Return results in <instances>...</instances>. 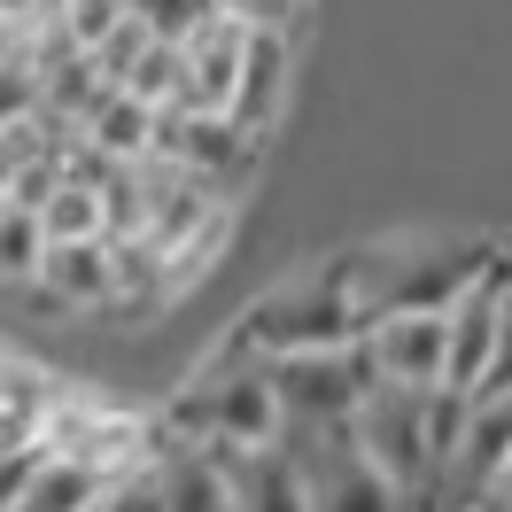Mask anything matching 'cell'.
I'll use <instances>...</instances> for the list:
<instances>
[{
    "instance_id": "ffe728a7",
    "label": "cell",
    "mask_w": 512,
    "mask_h": 512,
    "mask_svg": "<svg viewBox=\"0 0 512 512\" xmlns=\"http://www.w3.org/2000/svg\"><path fill=\"white\" fill-rule=\"evenodd\" d=\"M16 55H24V24H16V16H0V63H16Z\"/></svg>"
},
{
    "instance_id": "4fadbf2b",
    "label": "cell",
    "mask_w": 512,
    "mask_h": 512,
    "mask_svg": "<svg viewBox=\"0 0 512 512\" xmlns=\"http://www.w3.org/2000/svg\"><path fill=\"white\" fill-rule=\"evenodd\" d=\"M125 94L148 101V109H187V47L179 39H148L125 78Z\"/></svg>"
},
{
    "instance_id": "3957f363",
    "label": "cell",
    "mask_w": 512,
    "mask_h": 512,
    "mask_svg": "<svg viewBox=\"0 0 512 512\" xmlns=\"http://www.w3.org/2000/svg\"><path fill=\"white\" fill-rule=\"evenodd\" d=\"M202 373H210V396H218V443L272 450L288 435V404H280V381H272V357H249L225 334V350L210 357Z\"/></svg>"
},
{
    "instance_id": "e0dca14e",
    "label": "cell",
    "mask_w": 512,
    "mask_h": 512,
    "mask_svg": "<svg viewBox=\"0 0 512 512\" xmlns=\"http://www.w3.org/2000/svg\"><path fill=\"white\" fill-rule=\"evenodd\" d=\"M125 8H132V16H140V24H148L156 39H187L202 16H218L210 0H125Z\"/></svg>"
},
{
    "instance_id": "ac0fdd59",
    "label": "cell",
    "mask_w": 512,
    "mask_h": 512,
    "mask_svg": "<svg viewBox=\"0 0 512 512\" xmlns=\"http://www.w3.org/2000/svg\"><path fill=\"white\" fill-rule=\"evenodd\" d=\"M474 396H512V295H505V311H497V350H489V373H481Z\"/></svg>"
},
{
    "instance_id": "ba28073f",
    "label": "cell",
    "mask_w": 512,
    "mask_h": 512,
    "mask_svg": "<svg viewBox=\"0 0 512 512\" xmlns=\"http://www.w3.org/2000/svg\"><path fill=\"white\" fill-rule=\"evenodd\" d=\"M512 458V396H466V435H458V458H450V497L474 505L497 489Z\"/></svg>"
},
{
    "instance_id": "5bb4252c",
    "label": "cell",
    "mask_w": 512,
    "mask_h": 512,
    "mask_svg": "<svg viewBox=\"0 0 512 512\" xmlns=\"http://www.w3.org/2000/svg\"><path fill=\"white\" fill-rule=\"evenodd\" d=\"M39 225H47V241H109L101 187H86V179H63V187H55V202L39 210Z\"/></svg>"
},
{
    "instance_id": "d4e9b609",
    "label": "cell",
    "mask_w": 512,
    "mask_h": 512,
    "mask_svg": "<svg viewBox=\"0 0 512 512\" xmlns=\"http://www.w3.org/2000/svg\"><path fill=\"white\" fill-rule=\"evenodd\" d=\"M210 8H233V16H241V0H210Z\"/></svg>"
},
{
    "instance_id": "8992f818",
    "label": "cell",
    "mask_w": 512,
    "mask_h": 512,
    "mask_svg": "<svg viewBox=\"0 0 512 512\" xmlns=\"http://www.w3.org/2000/svg\"><path fill=\"white\" fill-rule=\"evenodd\" d=\"M202 450L225 466V481H233V505H241V512H311V481H303V466H295L288 443H272V450L202 443Z\"/></svg>"
},
{
    "instance_id": "44dd1931",
    "label": "cell",
    "mask_w": 512,
    "mask_h": 512,
    "mask_svg": "<svg viewBox=\"0 0 512 512\" xmlns=\"http://www.w3.org/2000/svg\"><path fill=\"white\" fill-rule=\"evenodd\" d=\"M39 8H47V0H0V16H16V24H32Z\"/></svg>"
},
{
    "instance_id": "2e32d148",
    "label": "cell",
    "mask_w": 512,
    "mask_h": 512,
    "mask_svg": "<svg viewBox=\"0 0 512 512\" xmlns=\"http://www.w3.org/2000/svg\"><path fill=\"white\" fill-rule=\"evenodd\" d=\"M125 16H132L125 0H55V24H63V39H70V47H86V55H94L101 39L125 24Z\"/></svg>"
},
{
    "instance_id": "52a82bcc",
    "label": "cell",
    "mask_w": 512,
    "mask_h": 512,
    "mask_svg": "<svg viewBox=\"0 0 512 512\" xmlns=\"http://www.w3.org/2000/svg\"><path fill=\"white\" fill-rule=\"evenodd\" d=\"M373 350H381V373L396 388H443L450 326L435 311H388V319H373Z\"/></svg>"
},
{
    "instance_id": "30bf717a",
    "label": "cell",
    "mask_w": 512,
    "mask_h": 512,
    "mask_svg": "<svg viewBox=\"0 0 512 512\" xmlns=\"http://www.w3.org/2000/svg\"><path fill=\"white\" fill-rule=\"evenodd\" d=\"M156 505L163 512H241L233 505V481L202 443H171L156 466Z\"/></svg>"
},
{
    "instance_id": "603a6c76",
    "label": "cell",
    "mask_w": 512,
    "mask_h": 512,
    "mask_svg": "<svg viewBox=\"0 0 512 512\" xmlns=\"http://www.w3.org/2000/svg\"><path fill=\"white\" fill-rule=\"evenodd\" d=\"M497 497H505V505H512V458H505V474H497Z\"/></svg>"
},
{
    "instance_id": "cb8c5ba5",
    "label": "cell",
    "mask_w": 512,
    "mask_h": 512,
    "mask_svg": "<svg viewBox=\"0 0 512 512\" xmlns=\"http://www.w3.org/2000/svg\"><path fill=\"white\" fill-rule=\"evenodd\" d=\"M16 450H24V443H8V435H0V466H8V458H16Z\"/></svg>"
},
{
    "instance_id": "7c38bea8",
    "label": "cell",
    "mask_w": 512,
    "mask_h": 512,
    "mask_svg": "<svg viewBox=\"0 0 512 512\" xmlns=\"http://www.w3.org/2000/svg\"><path fill=\"white\" fill-rule=\"evenodd\" d=\"M86 140L117 163H148V140H156V109L132 94H101L94 117H86Z\"/></svg>"
},
{
    "instance_id": "8fae6325",
    "label": "cell",
    "mask_w": 512,
    "mask_h": 512,
    "mask_svg": "<svg viewBox=\"0 0 512 512\" xmlns=\"http://www.w3.org/2000/svg\"><path fill=\"white\" fill-rule=\"evenodd\" d=\"M109 489H117L109 474L78 466V458H55V450H39L32 481L16 489V505H8V512H94L101 497H109Z\"/></svg>"
},
{
    "instance_id": "9a60e30c",
    "label": "cell",
    "mask_w": 512,
    "mask_h": 512,
    "mask_svg": "<svg viewBox=\"0 0 512 512\" xmlns=\"http://www.w3.org/2000/svg\"><path fill=\"white\" fill-rule=\"evenodd\" d=\"M39 256H47V225L0 202V280H39Z\"/></svg>"
},
{
    "instance_id": "9c48e42d",
    "label": "cell",
    "mask_w": 512,
    "mask_h": 512,
    "mask_svg": "<svg viewBox=\"0 0 512 512\" xmlns=\"http://www.w3.org/2000/svg\"><path fill=\"white\" fill-rule=\"evenodd\" d=\"M32 288L47 295V303H63V311H109V303H117L109 241H47Z\"/></svg>"
},
{
    "instance_id": "5b68a950",
    "label": "cell",
    "mask_w": 512,
    "mask_h": 512,
    "mask_svg": "<svg viewBox=\"0 0 512 512\" xmlns=\"http://www.w3.org/2000/svg\"><path fill=\"white\" fill-rule=\"evenodd\" d=\"M272 381H280V404H288V427H350L357 419V381L342 350H303V357H272Z\"/></svg>"
},
{
    "instance_id": "d6986e66",
    "label": "cell",
    "mask_w": 512,
    "mask_h": 512,
    "mask_svg": "<svg viewBox=\"0 0 512 512\" xmlns=\"http://www.w3.org/2000/svg\"><path fill=\"white\" fill-rule=\"evenodd\" d=\"M295 8H303V0H241V24H256V32H295Z\"/></svg>"
},
{
    "instance_id": "7402d4cb",
    "label": "cell",
    "mask_w": 512,
    "mask_h": 512,
    "mask_svg": "<svg viewBox=\"0 0 512 512\" xmlns=\"http://www.w3.org/2000/svg\"><path fill=\"white\" fill-rule=\"evenodd\" d=\"M450 512H512V505L497 497V489H489V497H474V505H450Z\"/></svg>"
},
{
    "instance_id": "6da1fadb",
    "label": "cell",
    "mask_w": 512,
    "mask_h": 512,
    "mask_svg": "<svg viewBox=\"0 0 512 512\" xmlns=\"http://www.w3.org/2000/svg\"><path fill=\"white\" fill-rule=\"evenodd\" d=\"M373 326V311L357 303L350 272H342V256L326 264V272H311V280H295V288L264 295L249 319L233 326V342L249 357H303V350H342V342H357Z\"/></svg>"
},
{
    "instance_id": "277c9868",
    "label": "cell",
    "mask_w": 512,
    "mask_h": 512,
    "mask_svg": "<svg viewBox=\"0 0 512 512\" xmlns=\"http://www.w3.org/2000/svg\"><path fill=\"white\" fill-rule=\"evenodd\" d=\"M187 109H210V117H233L241 109V63H249V24L218 8V16H202L187 39Z\"/></svg>"
},
{
    "instance_id": "7a4b0ae2",
    "label": "cell",
    "mask_w": 512,
    "mask_h": 512,
    "mask_svg": "<svg viewBox=\"0 0 512 512\" xmlns=\"http://www.w3.org/2000/svg\"><path fill=\"white\" fill-rule=\"evenodd\" d=\"M280 443L295 450V466H303V481H311V512H412L404 489L365 458L357 419L350 427H288Z\"/></svg>"
}]
</instances>
